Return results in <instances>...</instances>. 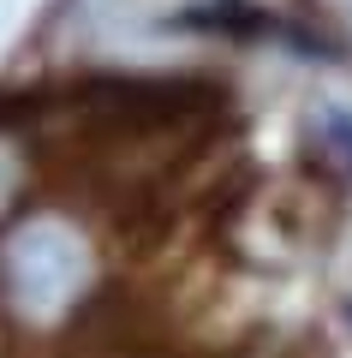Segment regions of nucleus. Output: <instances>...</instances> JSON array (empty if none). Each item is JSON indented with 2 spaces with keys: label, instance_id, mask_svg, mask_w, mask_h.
Wrapping results in <instances>:
<instances>
[{
  "label": "nucleus",
  "instance_id": "nucleus-1",
  "mask_svg": "<svg viewBox=\"0 0 352 358\" xmlns=\"http://www.w3.org/2000/svg\"><path fill=\"white\" fill-rule=\"evenodd\" d=\"M84 281H90V251L60 221H30L6 245V287H13L18 310H30V317H60Z\"/></svg>",
  "mask_w": 352,
  "mask_h": 358
}]
</instances>
